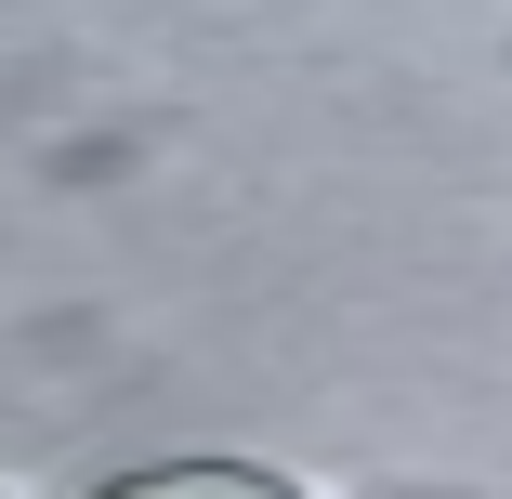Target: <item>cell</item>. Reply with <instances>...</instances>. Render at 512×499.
Listing matches in <instances>:
<instances>
[{"label":"cell","mask_w":512,"mask_h":499,"mask_svg":"<svg viewBox=\"0 0 512 499\" xmlns=\"http://www.w3.org/2000/svg\"><path fill=\"white\" fill-rule=\"evenodd\" d=\"M92 499H302L276 460H145L119 486H92Z\"/></svg>","instance_id":"obj_1"}]
</instances>
